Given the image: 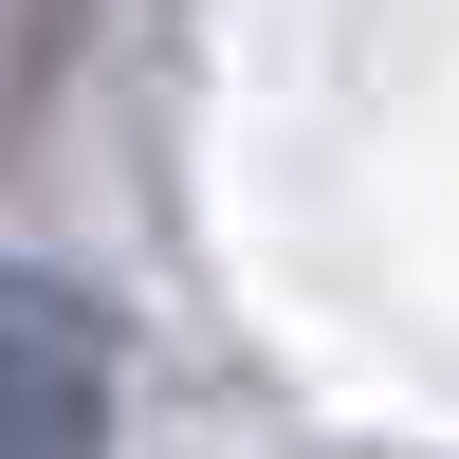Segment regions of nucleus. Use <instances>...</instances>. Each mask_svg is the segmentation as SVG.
<instances>
[{
    "label": "nucleus",
    "mask_w": 459,
    "mask_h": 459,
    "mask_svg": "<svg viewBox=\"0 0 459 459\" xmlns=\"http://www.w3.org/2000/svg\"><path fill=\"white\" fill-rule=\"evenodd\" d=\"M0 459H110V350L56 276H0Z\"/></svg>",
    "instance_id": "1"
}]
</instances>
